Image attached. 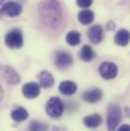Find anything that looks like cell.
Returning a JSON list of instances; mask_svg holds the SVG:
<instances>
[{"label":"cell","instance_id":"2e32d148","mask_svg":"<svg viewBox=\"0 0 130 131\" xmlns=\"http://www.w3.org/2000/svg\"><path fill=\"white\" fill-rule=\"evenodd\" d=\"M96 54L93 50V48L89 45H84L82 46V48L80 49V52H79V57L82 61L84 62H90L92 61L94 58H95Z\"/></svg>","mask_w":130,"mask_h":131},{"label":"cell","instance_id":"44dd1931","mask_svg":"<svg viewBox=\"0 0 130 131\" xmlns=\"http://www.w3.org/2000/svg\"><path fill=\"white\" fill-rule=\"evenodd\" d=\"M94 0H76V4L80 8H89L93 4Z\"/></svg>","mask_w":130,"mask_h":131},{"label":"cell","instance_id":"4fadbf2b","mask_svg":"<svg viewBox=\"0 0 130 131\" xmlns=\"http://www.w3.org/2000/svg\"><path fill=\"white\" fill-rule=\"evenodd\" d=\"M77 18H78V21L81 25L86 26V25H90V24H92L94 21L95 13L92 10H90V9H83V10L78 12Z\"/></svg>","mask_w":130,"mask_h":131},{"label":"cell","instance_id":"ba28073f","mask_svg":"<svg viewBox=\"0 0 130 131\" xmlns=\"http://www.w3.org/2000/svg\"><path fill=\"white\" fill-rule=\"evenodd\" d=\"M88 37H89L90 41L93 44H100L104 39V30H103V28L100 25L93 26L88 32Z\"/></svg>","mask_w":130,"mask_h":131},{"label":"cell","instance_id":"6da1fadb","mask_svg":"<svg viewBox=\"0 0 130 131\" xmlns=\"http://www.w3.org/2000/svg\"><path fill=\"white\" fill-rule=\"evenodd\" d=\"M40 14L44 25L50 29H58L63 19L62 9L57 0H47L41 4Z\"/></svg>","mask_w":130,"mask_h":131},{"label":"cell","instance_id":"7c38bea8","mask_svg":"<svg viewBox=\"0 0 130 131\" xmlns=\"http://www.w3.org/2000/svg\"><path fill=\"white\" fill-rule=\"evenodd\" d=\"M38 77H39V82H40L39 85L40 86H42L44 89H50L51 86H53L55 80H54L53 75L50 72L44 70V71L40 72Z\"/></svg>","mask_w":130,"mask_h":131},{"label":"cell","instance_id":"7a4b0ae2","mask_svg":"<svg viewBox=\"0 0 130 131\" xmlns=\"http://www.w3.org/2000/svg\"><path fill=\"white\" fill-rule=\"evenodd\" d=\"M122 119V112L121 108L114 104L111 105L108 109V114H107V127L109 131H115L118 127L120 121Z\"/></svg>","mask_w":130,"mask_h":131},{"label":"cell","instance_id":"30bf717a","mask_svg":"<svg viewBox=\"0 0 130 131\" xmlns=\"http://www.w3.org/2000/svg\"><path fill=\"white\" fill-rule=\"evenodd\" d=\"M102 98H103V92L100 89H93V90L86 91L82 94L83 101L88 102V103H92V104L101 101Z\"/></svg>","mask_w":130,"mask_h":131},{"label":"cell","instance_id":"277c9868","mask_svg":"<svg viewBox=\"0 0 130 131\" xmlns=\"http://www.w3.org/2000/svg\"><path fill=\"white\" fill-rule=\"evenodd\" d=\"M5 44L10 49H19L24 45V37L19 29L11 30L5 36Z\"/></svg>","mask_w":130,"mask_h":131},{"label":"cell","instance_id":"e0dca14e","mask_svg":"<svg viewBox=\"0 0 130 131\" xmlns=\"http://www.w3.org/2000/svg\"><path fill=\"white\" fill-rule=\"evenodd\" d=\"M115 43L122 47L127 46L129 43V32L125 29L120 30L115 36Z\"/></svg>","mask_w":130,"mask_h":131},{"label":"cell","instance_id":"5b68a950","mask_svg":"<svg viewBox=\"0 0 130 131\" xmlns=\"http://www.w3.org/2000/svg\"><path fill=\"white\" fill-rule=\"evenodd\" d=\"M101 76L105 79H113L118 74V67L113 62H103L99 67Z\"/></svg>","mask_w":130,"mask_h":131},{"label":"cell","instance_id":"9a60e30c","mask_svg":"<svg viewBox=\"0 0 130 131\" xmlns=\"http://www.w3.org/2000/svg\"><path fill=\"white\" fill-rule=\"evenodd\" d=\"M4 76H5L6 81L9 84H17L20 81V78H19L18 74L15 72V70H13L9 66H6L4 68Z\"/></svg>","mask_w":130,"mask_h":131},{"label":"cell","instance_id":"3957f363","mask_svg":"<svg viewBox=\"0 0 130 131\" xmlns=\"http://www.w3.org/2000/svg\"><path fill=\"white\" fill-rule=\"evenodd\" d=\"M46 112L52 118H59L64 112V104L58 97H52L46 105Z\"/></svg>","mask_w":130,"mask_h":131},{"label":"cell","instance_id":"ffe728a7","mask_svg":"<svg viewBox=\"0 0 130 131\" xmlns=\"http://www.w3.org/2000/svg\"><path fill=\"white\" fill-rule=\"evenodd\" d=\"M29 128H30L31 131H47L48 126L45 125V124H42V123H40V122L32 121V122H31Z\"/></svg>","mask_w":130,"mask_h":131},{"label":"cell","instance_id":"7402d4cb","mask_svg":"<svg viewBox=\"0 0 130 131\" xmlns=\"http://www.w3.org/2000/svg\"><path fill=\"white\" fill-rule=\"evenodd\" d=\"M118 131H130V128H129V125H127V124H124V125H122Z\"/></svg>","mask_w":130,"mask_h":131},{"label":"cell","instance_id":"8fae6325","mask_svg":"<svg viewBox=\"0 0 130 131\" xmlns=\"http://www.w3.org/2000/svg\"><path fill=\"white\" fill-rule=\"evenodd\" d=\"M59 92L65 96H72L77 91V85L71 80H64L59 84Z\"/></svg>","mask_w":130,"mask_h":131},{"label":"cell","instance_id":"8992f818","mask_svg":"<svg viewBox=\"0 0 130 131\" xmlns=\"http://www.w3.org/2000/svg\"><path fill=\"white\" fill-rule=\"evenodd\" d=\"M23 11V6L14 1L6 2L0 9V14L9 16V17H15L19 15Z\"/></svg>","mask_w":130,"mask_h":131},{"label":"cell","instance_id":"d6986e66","mask_svg":"<svg viewBox=\"0 0 130 131\" xmlns=\"http://www.w3.org/2000/svg\"><path fill=\"white\" fill-rule=\"evenodd\" d=\"M81 36L77 31H70L66 35V42L70 46H76L80 43Z\"/></svg>","mask_w":130,"mask_h":131},{"label":"cell","instance_id":"ac0fdd59","mask_svg":"<svg viewBox=\"0 0 130 131\" xmlns=\"http://www.w3.org/2000/svg\"><path fill=\"white\" fill-rule=\"evenodd\" d=\"M29 117V113L24 108H16L11 112V118L15 122H21Z\"/></svg>","mask_w":130,"mask_h":131},{"label":"cell","instance_id":"5bb4252c","mask_svg":"<svg viewBox=\"0 0 130 131\" xmlns=\"http://www.w3.org/2000/svg\"><path fill=\"white\" fill-rule=\"evenodd\" d=\"M103 122V118L99 114H93L83 118V123L88 128H97Z\"/></svg>","mask_w":130,"mask_h":131},{"label":"cell","instance_id":"9c48e42d","mask_svg":"<svg viewBox=\"0 0 130 131\" xmlns=\"http://www.w3.org/2000/svg\"><path fill=\"white\" fill-rule=\"evenodd\" d=\"M73 63V59L71 54L67 52H58L55 58V64L58 68H66Z\"/></svg>","mask_w":130,"mask_h":131},{"label":"cell","instance_id":"52a82bcc","mask_svg":"<svg viewBox=\"0 0 130 131\" xmlns=\"http://www.w3.org/2000/svg\"><path fill=\"white\" fill-rule=\"evenodd\" d=\"M41 93V86L37 82H28L23 86V95L27 99H36Z\"/></svg>","mask_w":130,"mask_h":131},{"label":"cell","instance_id":"603a6c76","mask_svg":"<svg viewBox=\"0 0 130 131\" xmlns=\"http://www.w3.org/2000/svg\"><path fill=\"white\" fill-rule=\"evenodd\" d=\"M2 96H3V92H2V88L0 86V100L2 99Z\"/></svg>","mask_w":130,"mask_h":131}]
</instances>
